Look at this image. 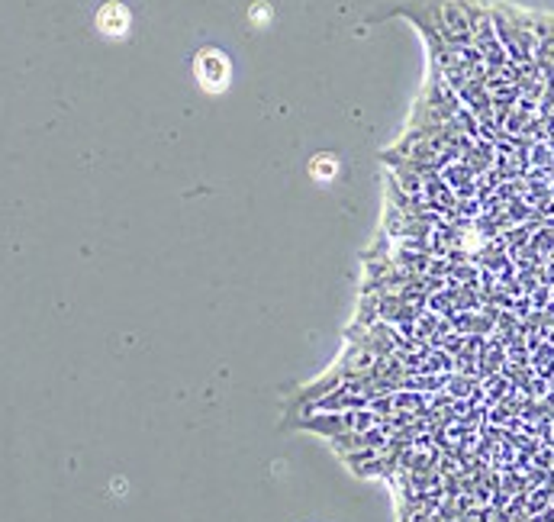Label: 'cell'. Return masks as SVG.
Instances as JSON below:
<instances>
[{"label":"cell","mask_w":554,"mask_h":522,"mask_svg":"<svg viewBox=\"0 0 554 522\" xmlns=\"http://www.w3.org/2000/svg\"><path fill=\"white\" fill-rule=\"evenodd\" d=\"M101 29L103 33H122L126 29V23H130V14L120 7V4H107V7L101 10Z\"/></svg>","instance_id":"cell-1"}]
</instances>
